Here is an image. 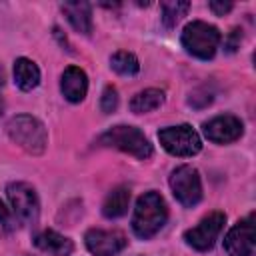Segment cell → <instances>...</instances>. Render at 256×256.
I'll use <instances>...</instances> for the list:
<instances>
[{
	"mask_svg": "<svg viewBox=\"0 0 256 256\" xmlns=\"http://www.w3.org/2000/svg\"><path fill=\"white\" fill-rule=\"evenodd\" d=\"M240 38H242L240 30H238V28H236V30H232V34L228 36V42H226V48H228V52H234V50H236V46L240 44Z\"/></svg>",
	"mask_w": 256,
	"mask_h": 256,
	"instance_id": "obj_23",
	"label": "cell"
},
{
	"mask_svg": "<svg viewBox=\"0 0 256 256\" xmlns=\"http://www.w3.org/2000/svg\"><path fill=\"white\" fill-rule=\"evenodd\" d=\"M162 104H164V92L158 88H146L130 100V110L134 114H146L160 108Z\"/></svg>",
	"mask_w": 256,
	"mask_h": 256,
	"instance_id": "obj_17",
	"label": "cell"
},
{
	"mask_svg": "<svg viewBox=\"0 0 256 256\" xmlns=\"http://www.w3.org/2000/svg\"><path fill=\"white\" fill-rule=\"evenodd\" d=\"M60 8L76 32H80V34L92 32V10H90L88 2H66Z\"/></svg>",
	"mask_w": 256,
	"mask_h": 256,
	"instance_id": "obj_14",
	"label": "cell"
},
{
	"mask_svg": "<svg viewBox=\"0 0 256 256\" xmlns=\"http://www.w3.org/2000/svg\"><path fill=\"white\" fill-rule=\"evenodd\" d=\"M6 132L10 140L16 142L28 154H42L46 150V144H48L46 128L38 118L30 114L12 116L6 124Z\"/></svg>",
	"mask_w": 256,
	"mask_h": 256,
	"instance_id": "obj_2",
	"label": "cell"
},
{
	"mask_svg": "<svg viewBox=\"0 0 256 256\" xmlns=\"http://www.w3.org/2000/svg\"><path fill=\"white\" fill-rule=\"evenodd\" d=\"M86 248L94 256H114L120 250L126 248L128 240L120 230H102V228H90L84 236Z\"/></svg>",
	"mask_w": 256,
	"mask_h": 256,
	"instance_id": "obj_10",
	"label": "cell"
},
{
	"mask_svg": "<svg viewBox=\"0 0 256 256\" xmlns=\"http://www.w3.org/2000/svg\"><path fill=\"white\" fill-rule=\"evenodd\" d=\"M6 194L16 218L22 224H36L40 216V202L36 190L26 182H10L6 186Z\"/></svg>",
	"mask_w": 256,
	"mask_h": 256,
	"instance_id": "obj_7",
	"label": "cell"
},
{
	"mask_svg": "<svg viewBox=\"0 0 256 256\" xmlns=\"http://www.w3.org/2000/svg\"><path fill=\"white\" fill-rule=\"evenodd\" d=\"M116 108H118V92L114 86H106L102 92V98H100V110L104 114H110Z\"/></svg>",
	"mask_w": 256,
	"mask_h": 256,
	"instance_id": "obj_20",
	"label": "cell"
},
{
	"mask_svg": "<svg viewBox=\"0 0 256 256\" xmlns=\"http://www.w3.org/2000/svg\"><path fill=\"white\" fill-rule=\"evenodd\" d=\"M110 68L120 76H134V74H138L140 64H138V58L132 52L118 50L110 56Z\"/></svg>",
	"mask_w": 256,
	"mask_h": 256,
	"instance_id": "obj_18",
	"label": "cell"
},
{
	"mask_svg": "<svg viewBox=\"0 0 256 256\" xmlns=\"http://www.w3.org/2000/svg\"><path fill=\"white\" fill-rule=\"evenodd\" d=\"M254 214H248L244 220L234 224L224 238V250L228 256H252L254 250Z\"/></svg>",
	"mask_w": 256,
	"mask_h": 256,
	"instance_id": "obj_9",
	"label": "cell"
},
{
	"mask_svg": "<svg viewBox=\"0 0 256 256\" xmlns=\"http://www.w3.org/2000/svg\"><path fill=\"white\" fill-rule=\"evenodd\" d=\"M158 140H160L162 148L172 156L186 158V156H194L202 150V140L190 124L162 128L158 132Z\"/></svg>",
	"mask_w": 256,
	"mask_h": 256,
	"instance_id": "obj_5",
	"label": "cell"
},
{
	"mask_svg": "<svg viewBox=\"0 0 256 256\" xmlns=\"http://www.w3.org/2000/svg\"><path fill=\"white\" fill-rule=\"evenodd\" d=\"M2 108H4V104H2V100H0V114H2Z\"/></svg>",
	"mask_w": 256,
	"mask_h": 256,
	"instance_id": "obj_25",
	"label": "cell"
},
{
	"mask_svg": "<svg viewBox=\"0 0 256 256\" xmlns=\"http://www.w3.org/2000/svg\"><path fill=\"white\" fill-rule=\"evenodd\" d=\"M208 6H210V10H212L216 16H224L226 12L232 10V4H230V2H210Z\"/></svg>",
	"mask_w": 256,
	"mask_h": 256,
	"instance_id": "obj_22",
	"label": "cell"
},
{
	"mask_svg": "<svg viewBox=\"0 0 256 256\" xmlns=\"http://www.w3.org/2000/svg\"><path fill=\"white\" fill-rule=\"evenodd\" d=\"M98 142L102 146H110V148H116V150H122L134 158H140V160H146L152 156V144L150 140L144 136L142 130L134 128V126H112L108 128L100 138Z\"/></svg>",
	"mask_w": 256,
	"mask_h": 256,
	"instance_id": "obj_4",
	"label": "cell"
},
{
	"mask_svg": "<svg viewBox=\"0 0 256 256\" xmlns=\"http://www.w3.org/2000/svg\"><path fill=\"white\" fill-rule=\"evenodd\" d=\"M202 132L210 142L228 144V142H234L242 136L244 124H242L240 118H236L232 114H220V116H214L212 120L204 122Z\"/></svg>",
	"mask_w": 256,
	"mask_h": 256,
	"instance_id": "obj_11",
	"label": "cell"
},
{
	"mask_svg": "<svg viewBox=\"0 0 256 256\" xmlns=\"http://www.w3.org/2000/svg\"><path fill=\"white\" fill-rule=\"evenodd\" d=\"M166 220H168V208H166L164 198L158 192L154 190L144 192L136 200L134 214H132V230L138 238L142 240L152 238L154 234L160 232Z\"/></svg>",
	"mask_w": 256,
	"mask_h": 256,
	"instance_id": "obj_1",
	"label": "cell"
},
{
	"mask_svg": "<svg viewBox=\"0 0 256 256\" xmlns=\"http://www.w3.org/2000/svg\"><path fill=\"white\" fill-rule=\"evenodd\" d=\"M60 90L68 102H72V104L82 102L86 98V92H88L86 72L78 66H68L60 76Z\"/></svg>",
	"mask_w": 256,
	"mask_h": 256,
	"instance_id": "obj_12",
	"label": "cell"
},
{
	"mask_svg": "<svg viewBox=\"0 0 256 256\" xmlns=\"http://www.w3.org/2000/svg\"><path fill=\"white\" fill-rule=\"evenodd\" d=\"M130 204V190L126 186H116L102 204V214L106 218H120L128 212Z\"/></svg>",
	"mask_w": 256,
	"mask_h": 256,
	"instance_id": "obj_16",
	"label": "cell"
},
{
	"mask_svg": "<svg viewBox=\"0 0 256 256\" xmlns=\"http://www.w3.org/2000/svg\"><path fill=\"white\" fill-rule=\"evenodd\" d=\"M170 188L174 198L186 208H192L202 200V182L198 170L188 164L178 166L170 174Z\"/></svg>",
	"mask_w": 256,
	"mask_h": 256,
	"instance_id": "obj_6",
	"label": "cell"
},
{
	"mask_svg": "<svg viewBox=\"0 0 256 256\" xmlns=\"http://www.w3.org/2000/svg\"><path fill=\"white\" fill-rule=\"evenodd\" d=\"M180 40L188 54H192L200 60H210L216 54L222 36L216 26L202 22V20H194L184 26Z\"/></svg>",
	"mask_w": 256,
	"mask_h": 256,
	"instance_id": "obj_3",
	"label": "cell"
},
{
	"mask_svg": "<svg viewBox=\"0 0 256 256\" xmlns=\"http://www.w3.org/2000/svg\"><path fill=\"white\" fill-rule=\"evenodd\" d=\"M162 24L166 28H174L182 16H186L190 4L188 2H162Z\"/></svg>",
	"mask_w": 256,
	"mask_h": 256,
	"instance_id": "obj_19",
	"label": "cell"
},
{
	"mask_svg": "<svg viewBox=\"0 0 256 256\" xmlns=\"http://www.w3.org/2000/svg\"><path fill=\"white\" fill-rule=\"evenodd\" d=\"M0 224L6 228V230H12L14 228V222H12V216H10V212H8V208L2 204V200H0Z\"/></svg>",
	"mask_w": 256,
	"mask_h": 256,
	"instance_id": "obj_21",
	"label": "cell"
},
{
	"mask_svg": "<svg viewBox=\"0 0 256 256\" xmlns=\"http://www.w3.org/2000/svg\"><path fill=\"white\" fill-rule=\"evenodd\" d=\"M2 84H4V70L0 68V88H2Z\"/></svg>",
	"mask_w": 256,
	"mask_h": 256,
	"instance_id": "obj_24",
	"label": "cell"
},
{
	"mask_svg": "<svg viewBox=\"0 0 256 256\" xmlns=\"http://www.w3.org/2000/svg\"><path fill=\"white\" fill-rule=\"evenodd\" d=\"M226 222L224 212H212L206 218H202L194 228L184 232V240L188 246H192L198 252H206L214 246L218 234L222 232V226Z\"/></svg>",
	"mask_w": 256,
	"mask_h": 256,
	"instance_id": "obj_8",
	"label": "cell"
},
{
	"mask_svg": "<svg viewBox=\"0 0 256 256\" xmlns=\"http://www.w3.org/2000/svg\"><path fill=\"white\" fill-rule=\"evenodd\" d=\"M14 82L20 90L30 92L40 84V70L28 58H16L14 62Z\"/></svg>",
	"mask_w": 256,
	"mask_h": 256,
	"instance_id": "obj_15",
	"label": "cell"
},
{
	"mask_svg": "<svg viewBox=\"0 0 256 256\" xmlns=\"http://www.w3.org/2000/svg\"><path fill=\"white\" fill-rule=\"evenodd\" d=\"M34 244L38 250L50 254V256H70L74 250V244L70 238L58 234L56 230H44L34 238Z\"/></svg>",
	"mask_w": 256,
	"mask_h": 256,
	"instance_id": "obj_13",
	"label": "cell"
}]
</instances>
